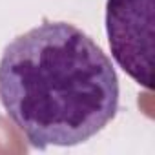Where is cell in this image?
Returning a JSON list of instances; mask_svg holds the SVG:
<instances>
[{
    "mask_svg": "<svg viewBox=\"0 0 155 155\" xmlns=\"http://www.w3.org/2000/svg\"><path fill=\"white\" fill-rule=\"evenodd\" d=\"M119 95L108 55L68 22L31 28L0 58V102L38 150L90 140L117 115Z\"/></svg>",
    "mask_w": 155,
    "mask_h": 155,
    "instance_id": "1",
    "label": "cell"
},
{
    "mask_svg": "<svg viewBox=\"0 0 155 155\" xmlns=\"http://www.w3.org/2000/svg\"><path fill=\"white\" fill-rule=\"evenodd\" d=\"M106 35L115 62L153 90L155 0H106Z\"/></svg>",
    "mask_w": 155,
    "mask_h": 155,
    "instance_id": "2",
    "label": "cell"
}]
</instances>
